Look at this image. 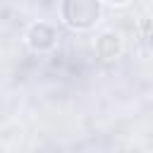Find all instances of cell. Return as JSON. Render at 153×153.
Masks as SVG:
<instances>
[{
	"instance_id": "cell-1",
	"label": "cell",
	"mask_w": 153,
	"mask_h": 153,
	"mask_svg": "<svg viewBox=\"0 0 153 153\" xmlns=\"http://www.w3.org/2000/svg\"><path fill=\"white\" fill-rule=\"evenodd\" d=\"M151 43H153V33H151Z\"/></svg>"
}]
</instances>
